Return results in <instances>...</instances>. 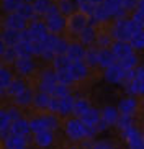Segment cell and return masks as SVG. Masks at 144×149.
Wrapping results in <instances>:
<instances>
[{"label": "cell", "instance_id": "1", "mask_svg": "<svg viewBox=\"0 0 144 149\" xmlns=\"http://www.w3.org/2000/svg\"><path fill=\"white\" fill-rule=\"evenodd\" d=\"M90 25V17L82 12H77V13L69 15L67 18V30L74 35H80V31L85 30V28Z\"/></svg>", "mask_w": 144, "mask_h": 149}, {"label": "cell", "instance_id": "2", "mask_svg": "<svg viewBox=\"0 0 144 149\" xmlns=\"http://www.w3.org/2000/svg\"><path fill=\"white\" fill-rule=\"evenodd\" d=\"M65 133H67V136H69L70 139H74V141H79V139H82V138H85V128H83L82 120L80 118L69 120L67 125H65Z\"/></svg>", "mask_w": 144, "mask_h": 149}, {"label": "cell", "instance_id": "3", "mask_svg": "<svg viewBox=\"0 0 144 149\" xmlns=\"http://www.w3.org/2000/svg\"><path fill=\"white\" fill-rule=\"evenodd\" d=\"M123 136H125V139L128 141V146L129 149H144V139L143 136L139 134L138 130L134 128H126V130H123Z\"/></svg>", "mask_w": 144, "mask_h": 149}, {"label": "cell", "instance_id": "4", "mask_svg": "<svg viewBox=\"0 0 144 149\" xmlns=\"http://www.w3.org/2000/svg\"><path fill=\"white\" fill-rule=\"evenodd\" d=\"M111 36L116 41H129L131 35H129V30H128V20H125V18L116 20L113 25V30H111Z\"/></svg>", "mask_w": 144, "mask_h": 149}, {"label": "cell", "instance_id": "5", "mask_svg": "<svg viewBox=\"0 0 144 149\" xmlns=\"http://www.w3.org/2000/svg\"><path fill=\"white\" fill-rule=\"evenodd\" d=\"M126 88L131 93H134V95L144 93V66L136 69V77L133 79V82H131Z\"/></svg>", "mask_w": 144, "mask_h": 149}, {"label": "cell", "instance_id": "6", "mask_svg": "<svg viewBox=\"0 0 144 149\" xmlns=\"http://www.w3.org/2000/svg\"><path fill=\"white\" fill-rule=\"evenodd\" d=\"M46 25H48V30L51 31V33H59L64 26H67V20H65L64 15L59 12V13L46 18Z\"/></svg>", "mask_w": 144, "mask_h": 149}, {"label": "cell", "instance_id": "7", "mask_svg": "<svg viewBox=\"0 0 144 149\" xmlns=\"http://www.w3.org/2000/svg\"><path fill=\"white\" fill-rule=\"evenodd\" d=\"M5 28H12V30L22 31L26 28V20L18 13V12H12L5 20Z\"/></svg>", "mask_w": 144, "mask_h": 149}, {"label": "cell", "instance_id": "8", "mask_svg": "<svg viewBox=\"0 0 144 149\" xmlns=\"http://www.w3.org/2000/svg\"><path fill=\"white\" fill-rule=\"evenodd\" d=\"M111 51L115 53L116 59H123V57L133 54V46L129 44V41H116L115 44H111Z\"/></svg>", "mask_w": 144, "mask_h": 149}, {"label": "cell", "instance_id": "9", "mask_svg": "<svg viewBox=\"0 0 144 149\" xmlns=\"http://www.w3.org/2000/svg\"><path fill=\"white\" fill-rule=\"evenodd\" d=\"M69 72L70 75H72V79L74 80H82L85 75H87V64L82 61H79V62H70L69 64Z\"/></svg>", "mask_w": 144, "mask_h": 149}, {"label": "cell", "instance_id": "10", "mask_svg": "<svg viewBox=\"0 0 144 149\" xmlns=\"http://www.w3.org/2000/svg\"><path fill=\"white\" fill-rule=\"evenodd\" d=\"M123 72H125V69H123L120 64H113V66H110V67L105 69V79L111 84H118L121 80Z\"/></svg>", "mask_w": 144, "mask_h": 149}, {"label": "cell", "instance_id": "11", "mask_svg": "<svg viewBox=\"0 0 144 149\" xmlns=\"http://www.w3.org/2000/svg\"><path fill=\"white\" fill-rule=\"evenodd\" d=\"M115 59H116V56H115V53L111 51V49L108 48H102L100 51H98V64H100L102 67H110L115 64Z\"/></svg>", "mask_w": 144, "mask_h": 149}, {"label": "cell", "instance_id": "12", "mask_svg": "<svg viewBox=\"0 0 144 149\" xmlns=\"http://www.w3.org/2000/svg\"><path fill=\"white\" fill-rule=\"evenodd\" d=\"M30 130H31L30 121H26V120H23V118H18V120H15V121H12V126H10V133L18 134V136H26Z\"/></svg>", "mask_w": 144, "mask_h": 149}, {"label": "cell", "instance_id": "13", "mask_svg": "<svg viewBox=\"0 0 144 149\" xmlns=\"http://www.w3.org/2000/svg\"><path fill=\"white\" fill-rule=\"evenodd\" d=\"M26 146V138L18 134H8L5 138V148L7 149H23Z\"/></svg>", "mask_w": 144, "mask_h": 149}, {"label": "cell", "instance_id": "14", "mask_svg": "<svg viewBox=\"0 0 144 149\" xmlns=\"http://www.w3.org/2000/svg\"><path fill=\"white\" fill-rule=\"evenodd\" d=\"M65 54L70 59V62H79V61H83L85 51H83V48L79 43H72V44H69V49H67Z\"/></svg>", "mask_w": 144, "mask_h": 149}, {"label": "cell", "instance_id": "15", "mask_svg": "<svg viewBox=\"0 0 144 149\" xmlns=\"http://www.w3.org/2000/svg\"><path fill=\"white\" fill-rule=\"evenodd\" d=\"M110 17H111V15H110L108 10L105 8L103 3L97 5L95 10H93V13H92V17H90V25H95V23H98V22H106Z\"/></svg>", "mask_w": 144, "mask_h": 149}, {"label": "cell", "instance_id": "16", "mask_svg": "<svg viewBox=\"0 0 144 149\" xmlns=\"http://www.w3.org/2000/svg\"><path fill=\"white\" fill-rule=\"evenodd\" d=\"M30 31L33 35V40H43L44 36L48 35V25L46 23H39V22H33L30 26Z\"/></svg>", "mask_w": 144, "mask_h": 149}, {"label": "cell", "instance_id": "17", "mask_svg": "<svg viewBox=\"0 0 144 149\" xmlns=\"http://www.w3.org/2000/svg\"><path fill=\"white\" fill-rule=\"evenodd\" d=\"M35 143L39 146V148H48V146H51V143H52V131L51 130H44V131L36 133Z\"/></svg>", "mask_w": 144, "mask_h": 149}, {"label": "cell", "instance_id": "18", "mask_svg": "<svg viewBox=\"0 0 144 149\" xmlns=\"http://www.w3.org/2000/svg\"><path fill=\"white\" fill-rule=\"evenodd\" d=\"M17 12L22 15L23 18H25L26 22H28V20H36V17H38V13L35 12V7H33V3H30V2H23Z\"/></svg>", "mask_w": 144, "mask_h": 149}, {"label": "cell", "instance_id": "19", "mask_svg": "<svg viewBox=\"0 0 144 149\" xmlns=\"http://www.w3.org/2000/svg\"><path fill=\"white\" fill-rule=\"evenodd\" d=\"M2 41L7 46H15L20 41V31L12 30V28H5V31L2 33Z\"/></svg>", "mask_w": 144, "mask_h": 149}, {"label": "cell", "instance_id": "20", "mask_svg": "<svg viewBox=\"0 0 144 149\" xmlns=\"http://www.w3.org/2000/svg\"><path fill=\"white\" fill-rule=\"evenodd\" d=\"M100 118H102V115L98 113V110L92 108V107L80 116V120H82L83 125H97V123L100 121Z\"/></svg>", "mask_w": 144, "mask_h": 149}, {"label": "cell", "instance_id": "21", "mask_svg": "<svg viewBox=\"0 0 144 149\" xmlns=\"http://www.w3.org/2000/svg\"><path fill=\"white\" fill-rule=\"evenodd\" d=\"M15 67L20 74H30L33 70V61L30 57H17L15 61Z\"/></svg>", "mask_w": 144, "mask_h": 149}, {"label": "cell", "instance_id": "22", "mask_svg": "<svg viewBox=\"0 0 144 149\" xmlns=\"http://www.w3.org/2000/svg\"><path fill=\"white\" fill-rule=\"evenodd\" d=\"M118 118H120V110L113 108V107H106V108L102 111V120H105V121L110 125H116Z\"/></svg>", "mask_w": 144, "mask_h": 149}, {"label": "cell", "instance_id": "23", "mask_svg": "<svg viewBox=\"0 0 144 149\" xmlns=\"http://www.w3.org/2000/svg\"><path fill=\"white\" fill-rule=\"evenodd\" d=\"M79 38H80V43H82V44H92V43H93V41L97 40V33H95L93 25H88L85 30L80 31Z\"/></svg>", "mask_w": 144, "mask_h": 149}, {"label": "cell", "instance_id": "24", "mask_svg": "<svg viewBox=\"0 0 144 149\" xmlns=\"http://www.w3.org/2000/svg\"><path fill=\"white\" fill-rule=\"evenodd\" d=\"M136 100L134 98H123L118 105V110L120 113H126V115H133L136 111Z\"/></svg>", "mask_w": 144, "mask_h": 149}, {"label": "cell", "instance_id": "25", "mask_svg": "<svg viewBox=\"0 0 144 149\" xmlns=\"http://www.w3.org/2000/svg\"><path fill=\"white\" fill-rule=\"evenodd\" d=\"M88 108H90V103H88L85 98H80V100H75L74 108H72V113H74L77 118H80V116H82Z\"/></svg>", "mask_w": 144, "mask_h": 149}, {"label": "cell", "instance_id": "26", "mask_svg": "<svg viewBox=\"0 0 144 149\" xmlns=\"http://www.w3.org/2000/svg\"><path fill=\"white\" fill-rule=\"evenodd\" d=\"M25 82L23 80H20V79H13L12 80V84L8 85V88H7V92L10 93V95H13V97H17V95H20V93L25 90Z\"/></svg>", "mask_w": 144, "mask_h": 149}, {"label": "cell", "instance_id": "27", "mask_svg": "<svg viewBox=\"0 0 144 149\" xmlns=\"http://www.w3.org/2000/svg\"><path fill=\"white\" fill-rule=\"evenodd\" d=\"M33 102H35V105L38 107V108H49V103H51V95L46 92H41L38 93V95L33 98Z\"/></svg>", "mask_w": 144, "mask_h": 149}, {"label": "cell", "instance_id": "28", "mask_svg": "<svg viewBox=\"0 0 144 149\" xmlns=\"http://www.w3.org/2000/svg\"><path fill=\"white\" fill-rule=\"evenodd\" d=\"M35 97H33V92H31L30 88H25L20 95H17L15 97V103L17 105H22V107H25V105H28L31 100H33Z\"/></svg>", "mask_w": 144, "mask_h": 149}, {"label": "cell", "instance_id": "29", "mask_svg": "<svg viewBox=\"0 0 144 149\" xmlns=\"http://www.w3.org/2000/svg\"><path fill=\"white\" fill-rule=\"evenodd\" d=\"M57 41H59V38H57L56 35H51V33H48V35L43 38L44 51H54V53H56V44H57Z\"/></svg>", "mask_w": 144, "mask_h": 149}, {"label": "cell", "instance_id": "30", "mask_svg": "<svg viewBox=\"0 0 144 149\" xmlns=\"http://www.w3.org/2000/svg\"><path fill=\"white\" fill-rule=\"evenodd\" d=\"M52 64H54V69H67L70 64V59L67 57V54H57L54 59H52Z\"/></svg>", "mask_w": 144, "mask_h": 149}, {"label": "cell", "instance_id": "31", "mask_svg": "<svg viewBox=\"0 0 144 149\" xmlns=\"http://www.w3.org/2000/svg\"><path fill=\"white\" fill-rule=\"evenodd\" d=\"M83 62L87 66H95L98 64V49L95 48H90L85 51V56H83Z\"/></svg>", "mask_w": 144, "mask_h": 149}, {"label": "cell", "instance_id": "32", "mask_svg": "<svg viewBox=\"0 0 144 149\" xmlns=\"http://www.w3.org/2000/svg\"><path fill=\"white\" fill-rule=\"evenodd\" d=\"M15 51H17V56L18 57H30L31 56V48H30V43H23V41H18L15 46Z\"/></svg>", "mask_w": 144, "mask_h": 149}, {"label": "cell", "instance_id": "33", "mask_svg": "<svg viewBox=\"0 0 144 149\" xmlns=\"http://www.w3.org/2000/svg\"><path fill=\"white\" fill-rule=\"evenodd\" d=\"M121 2H123V0H103V5H105V8L110 12V15H111V17H115V15H116L118 12L123 8Z\"/></svg>", "mask_w": 144, "mask_h": 149}, {"label": "cell", "instance_id": "34", "mask_svg": "<svg viewBox=\"0 0 144 149\" xmlns=\"http://www.w3.org/2000/svg\"><path fill=\"white\" fill-rule=\"evenodd\" d=\"M62 100V105H61V115H67V113H72V108H74V103L75 100L72 98V95H65Z\"/></svg>", "mask_w": 144, "mask_h": 149}, {"label": "cell", "instance_id": "35", "mask_svg": "<svg viewBox=\"0 0 144 149\" xmlns=\"http://www.w3.org/2000/svg\"><path fill=\"white\" fill-rule=\"evenodd\" d=\"M12 74H10V70H7L5 67L0 69V88H2V92H3L5 88H8V85L12 84Z\"/></svg>", "mask_w": 144, "mask_h": 149}, {"label": "cell", "instance_id": "36", "mask_svg": "<svg viewBox=\"0 0 144 149\" xmlns=\"http://www.w3.org/2000/svg\"><path fill=\"white\" fill-rule=\"evenodd\" d=\"M51 0H35L33 2V7H35V12L38 15H44L48 12V8L51 7Z\"/></svg>", "mask_w": 144, "mask_h": 149}, {"label": "cell", "instance_id": "37", "mask_svg": "<svg viewBox=\"0 0 144 149\" xmlns=\"http://www.w3.org/2000/svg\"><path fill=\"white\" fill-rule=\"evenodd\" d=\"M56 74H57V82L59 84H65V85H69L70 82H72V75H70L69 69H59L56 70Z\"/></svg>", "mask_w": 144, "mask_h": 149}, {"label": "cell", "instance_id": "38", "mask_svg": "<svg viewBox=\"0 0 144 149\" xmlns=\"http://www.w3.org/2000/svg\"><path fill=\"white\" fill-rule=\"evenodd\" d=\"M30 126H31V131H35V133H39V131L48 130V126H46V121H44V116L31 120V121H30Z\"/></svg>", "mask_w": 144, "mask_h": 149}, {"label": "cell", "instance_id": "39", "mask_svg": "<svg viewBox=\"0 0 144 149\" xmlns=\"http://www.w3.org/2000/svg\"><path fill=\"white\" fill-rule=\"evenodd\" d=\"M133 115H126V113H121L120 115V118H118L116 125L120 130H126V128H131V125H133V118H131Z\"/></svg>", "mask_w": 144, "mask_h": 149}, {"label": "cell", "instance_id": "40", "mask_svg": "<svg viewBox=\"0 0 144 149\" xmlns=\"http://www.w3.org/2000/svg\"><path fill=\"white\" fill-rule=\"evenodd\" d=\"M136 62H138L136 56H134V54H129V56L120 59V66H121L125 70H128V69H133V67L136 66Z\"/></svg>", "mask_w": 144, "mask_h": 149}, {"label": "cell", "instance_id": "41", "mask_svg": "<svg viewBox=\"0 0 144 149\" xmlns=\"http://www.w3.org/2000/svg\"><path fill=\"white\" fill-rule=\"evenodd\" d=\"M59 10H61L62 15H72V10H74V2L72 0H59Z\"/></svg>", "mask_w": 144, "mask_h": 149}, {"label": "cell", "instance_id": "42", "mask_svg": "<svg viewBox=\"0 0 144 149\" xmlns=\"http://www.w3.org/2000/svg\"><path fill=\"white\" fill-rule=\"evenodd\" d=\"M129 44L133 46V49H143L144 48V31H139L138 35H134L129 40Z\"/></svg>", "mask_w": 144, "mask_h": 149}, {"label": "cell", "instance_id": "43", "mask_svg": "<svg viewBox=\"0 0 144 149\" xmlns=\"http://www.w3.org/2000/svg\"><path fill=\"white\" fill-rule=\"evenodd\" d=\"M25 0H3V10L5 12H17L20 8V5L23 3Z\"/></svg>", "mask_w": 144, "mask_h": 149}, {"label": "cell", "instance_id": "44", "mask_svg": "<svg viewBox=\"0 0 144 149\" xmlns=\"http://www.w3.org/2000/svg\"><path fill=\"white\" fill-rule=\"evenodd\" d=\"M77 7H79V12H82V13L92 17V13H93V10H95L97 5L92 3V2H88V0H85V2H82V3H77Z\"/></svg>", "mask_w": 144, "mask_h": 149}, {"label": "cell", "instance_id": "45", "mask_svg": "<svg viewBox=\"0 0 144 149\" xmlns=\"http://www.w3.org/2000/svg\"><path fill=\"white\" fill-rule=\"evenodd\" d=\"M51 95L52 97H59V98H64L65 95H69V88H67V85H65V84H59V82H57Z\"/></svg>", "mask_w": 144, "mask_h": 149}, {"label": "cell", "instance_id": "46", "mask_svg": "<svg viewBox=\"0 0 144 149\" xmlns=\"http://www.w3.org/2000/svg\"><path fill=\"white\" fill-rule=\"evenodd\" d=\"M30 48H31V54H43L44 46H43V40H31L30 41Z\"/></svg>", "mask_w": 144, "mask_h": 149}, {"label": "cell", "instance_id": "47", "mask_svg": "<svg viewBox=\"0 0 144 149\" xmlns=\"http://www.w3.org/2000/svg\"><path fill=\"white\" fill-rule=\"evenodd\" d=\"M61 105H62V100L59 97H52L51 95V103H49V111L52 113H61Z\"/></svg>", "mask_w": 144, "mask_h": 149}, {"label": "cell", "instance_id": "48", "mask_svg": "<svg viewBox=\"0 0 144 149\" xmlns=\"http://www.w3.org/2000/svg\"><path fill=\"white\" fill-rule=\"evenodd\" d=\"M41 80L49 82V84H57V74L52 72V70H44L43 75H41Z\"/></svg>", "mask_w": 144, "mask_h": 149}, {"label": "cell", "instance_id": "49", "mask_svg": "<svg viewBox=\"0 0 144 149\" xmlns=\"http://www.w3.org/2000/svg\"><path fill=\"white\" fill-rule=\"evenodd\" d=\"M128 30H129V35H131V38L134 35H138L139 31H143V26L141 25H138V23L131 18V20H128Z\"/></svg>", "mask_w": 144, "mask_h": 149}, {"label": "cell", "instance_id": "50", "mask_svg": "<svg viewBox=\"0 0 144 149\" xmlns=\"http://www.w3.org/2000/svg\"><path fill=\"white\" fill-rule=\"evenodd\" d=\"M67 49H69V43L65 40H62V38H59V41L56 44V54H65Z\"/></svg>", "mask_w": 144, "mask_h": 149}, {"label": "cell", "instance_id": "51", "mask_svg": "<svg viewBox=\"0 0 144 149\" xmlns=\"http://www.w3.org/2000/svg\"><path fill=\"white\" fill-rule=\"evenodd\" d=\"M133 20H134L138 25H141V26L144 28V10L136 8L134 12H133Z\"/></svg>", "mask_w": 144, "mask_h": 149}, {"label": "cell", "instance_id": "52", "mask_svg": "<svg viewBox=\"0 0 144 149\" xmlns=\"http://www.w3.org/2000/svg\"><path fill=\"white\" fill-rule=\"evenodd\" d=\"M121 7L126 10V12H134V10L138 8V0H123Z\"/></svg>", "mask_w": 144, "mask_h": 149}, {"label": "cell", "instance_id": "53", "mask_svg": "<svg viewBox=\"0 0 144 149\" xmlns=\"http://www.w3.org/2000/svg\"><path fill=\"white\" fill-rule=\"evenodd\" d=\"M44 121H46V126H48V130H56L57 128V120L52 116V115H48V116H44Z\"/></svg>", "mask_w": 144, "mask_h": 149}, {"label": "cell", "instance_id": "54", "mask_svg": "<svg viewBox=\"0 0 144 149\" xmlns=\"http://www.w3.org/2000/svg\"><path fill=\"white\" fill-rule=\"evenodd\" d=\"M33 40V35H31V31H30V28L28 30H22L20 31V41H23V43H30V41Z\"/></svg>", "mask_w": 144, "mask_h": 149}, {"label": "cell", "instance_id": "55", "mask_svg": "<svg viewBox=\"0 0 144 149\" xmlns=\"http://www.w3.org/2000/svg\"><path fill=\"white\" fill-rule=\"evenodd\" d=\"M110 36L106 35H98V38H97V43H98V46H103V48H106V46H110Z\"/></svg>", "mask_w": 144, "mask_h": 149}, {"label": "cell", "instance_id": "56", "mask_svg": "<svg viewBox=\"0 0 144 149\" xmlns=\"http://www.w3.org/2000/svg\"><path fill=\"white\" fill-rule=\"evenodd\" d=\"M59 12H61V10H59V7H57V5H51V7L48 8V12L44 13V17H46V18H49V17H52V15L59 13Z\"/></svg>", "mask_w": 144, "mask_h": 149}, {"label": "cell", "instance_id": "57", "mask_svg": "<svg viewBox=\"0 0 144 149\" xmlns=\"http://www.w3.org/2000/svg\"><path fill=\"white\" fill-rule=\"evenodd\" d=\"M92 149H111V146H110L106 141H100V143H95Z\"/></svg>", "mask_w": 144, "mask_h": 149}, {"label": "cell", "instance_id": "58", "mask_svg": "<svg viewBox=\"0 0 144 149\" xmlns=\"http://www.w3.org/2000/svg\"><path fill=\"white\" fill-rule=\"evenodd\" d=\"M7 113H8V116H10V120H12V121H15V120H18V118H20V115H18V111H17L15 108L7 110Z\"/></svg>", "mask_w": 144, "mask_h": 149}, {"label": "cell", "instance_id": "59", "mask_svg": "<svg viewBox=\"0 0 144 149\" xmlns=\"http://www.w3.org/2000/svg\"><path fill=\"white\" fill-rule=\"evenodd\" d=\"M138 8L144 10V0H138Z\"/></svg>", "mask_w": 144, "mask_h": 149}, {"label": "cell", "instance_id": "60", "mask_svg": "<svg viewBox=\"0 0 144 149\" xmlns=\"http://www.w3.org/2000/svg\"><path fill=\"white\" fill-rule=\"evenodd\" d=\"M88 2H92V3H95V5H100V3H103V0H88Z\"/></svg>", "mask_w": 144, "mask_h": 149}, {"label": "cell", "instance_id": "61", "mask_svg": "<svg viewBox=\"0 0 144 149\" xmlns=\"http://www.w3.org/2000/svg\"><path fill=\"white\" fill-rule=\"evenodd\" d=\"M143 139H144V134H143Z\"/></svg>", "mask_w": 144, "mask_h": 149}, {"label": "cell", "instance_id": "62", "mask_svg": "<svg viewBox=\"0 0 144 149\" xmlns=\"http://www.w3.org/2000/svg\"><path fill=\"white\" fill-rule=\"evenodd\" d=\"M70 149H75V148H70Z\"/></svg>", "mask_w": 144, "mask_h": 149}, {"label": "cell", "instance_id": "63", "mask_svg": "<svg viewBox=\"0 0 144 149\" xmlns=\"http://www.w3.org/2000/svg\"><path fill=\"white\" fill-rule=\"evenodd\" d=\"M23 149H26V148H23Z\"/></svg>", "mask_w": 144, "mask_h": 149}]
</instances>
